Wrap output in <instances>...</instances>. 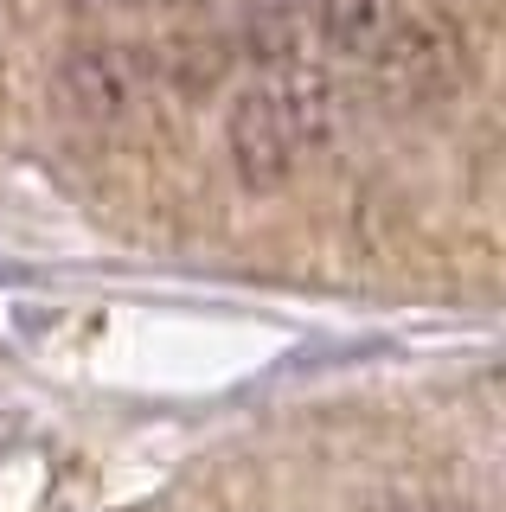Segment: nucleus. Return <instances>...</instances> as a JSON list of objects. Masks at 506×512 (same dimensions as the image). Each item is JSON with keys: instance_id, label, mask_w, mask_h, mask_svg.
Segmentation results:
<instances>
[{"instance_id": "obj_7", "label": "nucleus", "mask_w": 506, "mask_h": 512, "mask_svg": "<svg viewBox=\"0 0 506 512\" xmlns=\"http://www.w3.org/2000/svg\"><path fill=\"white\" fill-rule=\"evenodd\" d=\"M314 0H244V13H276V20H295V13H308Z\"/></svg>"}, {"instance_id": "obj_4", "label": "nucleus", "mask_w": 506, "mask_h": 512, "mask_svg": "<svg viewBox=\"0 0 506 512\" xmlns=\"http://www.w3.org/2000/svg\"><path fill=\"white\" fill-rule=\"evenodd\" d=\"M404 20V0H314V39L346 64H372Z\"/></svg>"}, {"instance_id": "obj_6", "label": "nucleus", "mask_w": 506, "mask_h": 512, "mask_svg": "<svg viewBox=\"0 0 506 512\" xmlns=\"http://www.w3.org/2000/svg\"><path fill=\"white\" fill-rule=\"evenodd\" d=\"M231 45L225 39H180V45H173V52H167V64H161V77H167V84H180V90H212L218 84V77H225L231 71Z\"/></svg>"}, {"instance_id": "obj_9", "label": "nucleus", "mask_w": 506, "mask_h": 512, "mask_svg": "<svg viewBox=\"0 0 506 512\" xmlns=\"http://www.w3.org/2000/svg\"><path fill=\"white\" fill-rule=\"evenodd\" d=\"M154 7H167V13H218V7H231V0H154Z\"/></svg>"}, {"instance_id": "obj_2", "label": "nucleus", "mask_w": 506, "mask_h": 512, "mask_svg": "<svg viewBox=\"0 0 506 512\" xmlns=\"http://www.w3.org/2000/svg\"><path fill=\"white\" fill-rule=\"evenodd\" d=\"M302 135H295L289 109L270 77L244 84L225 109V160H231V180L244 192H282L302 167Z\"/></svg>"}, {"instance_id": "obj_3", "label": "nucleus", "mask_w": 506, "mask_h": 512, "mask_svg": "<svg viewBox=\"0 0 506 512\" xmlns=\"http://www.w3.org/2000/svg\"><path fill=\"white\" fill-rule=\"evenodd\" d=\"M366 71L385 96L430 103V96H449L468 77V39H462V26L442 20V13H404L398 32L385 39V52H378Z\"/></svg>"}, {"instance_id": "obj_1", "label": "nucleus", "mask_w": 506, "mask_h": 512, "mask_svg": "<svg viewBox=\"0 0 506 512\" xmlns=\"http://www.w3.org/2000/svg\"><path fill=\"white\" fill-rule=\"evenodd\" d=\"M154 84H161L154 52L122 45V39H84V45H71V52H58V64H52L58 109L84 128H103V135H116V128L148 116Z\"/></svg>"}, {"instance_id": "obj_5", "label": "nucleus", "mask_w": 506, "mask_h": 512, "mask_svg": "<svg viewBox=\"0 0 506 512\" xmlns=\"http://www.w3.org/2000/svg\"><path fill=\"white\" fill-rule=\"evenodd\" d=\"M263 77L276 84V96H282V109H289V122H295V135H302L308 154L340 135V90L321 64L295 58V64H282V71H263Z\"/></svg>"}, {"instance_id": "obj_8", "label": "nucleus", "mask_w": 506, "mask_h": 512, "mask_svg": "<svg viewBox=\"0 0 506 512\" xmlns=\"http://www.w3.org/2000/svg\"><path fill=\"white\" fill-rule=\"evenodd\" d=\"M77 13H148L154 0H71Z\"/></svg>"}, {"instance_id": "obj_10", "label": "nucleus", "mask_w": 506, "mask_h": 512, "mask_svg": "<svg viewBox=\"0 0 506 512\" xmlns=\"http://www.w3.org/2000/svg\"><path fill=\"white\" fill-rule=\"evenodd\" d=\"M398 512H481V506H462V500H417V506H398Z\"/></svg>"}]
</instances>
